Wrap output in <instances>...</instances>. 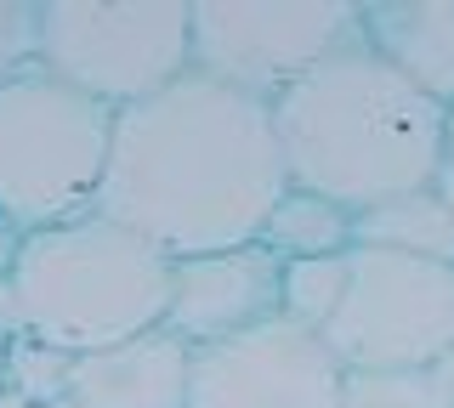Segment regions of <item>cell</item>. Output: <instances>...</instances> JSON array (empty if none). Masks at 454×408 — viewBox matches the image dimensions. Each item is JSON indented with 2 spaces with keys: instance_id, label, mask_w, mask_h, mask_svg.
Here are the masks:
<instances>
[{
  "instance_id": "6da1fadb",
  "label": "cell",
  "mask_w": 454,
  "mask_h": 408,
  "mask_svg": "<svg viewBox=\"0 0 454 408\" xmlns=\"http://www.w3.org/2000/svg\"><path fill=\"white\" fill-rule=\"evenodd\" d=\"M290 193L273 108L205 74L114 114L97 216L137 233L165 261L255 244Z\"/></svg>"
},
{
  "instance_id": "7a4b0ae2",
  "label": "cell",
  "mask_w": 454,
  "mask_h": 408,
  "mask_svg": "<svg viewBox=\"0 0 454 408\" xmlns=\"http://www.w3.org/2000/svg\"><path fill=\"white\" fill-rule=\"evenodd\" d=\"M449 108L415 91L375 51L347 46L273 103V136L290 188L324 193L340 210H375L432 188Z\"/></svg>"
},
{
  "instance_id": "3957f363",
  "label": "cell",
  "mask_w": 454,
  "mask_h": 408,
  "mask_svg": "<svg viewBox=\"0 0 454 408\" xmlns=\"http://www.w3.org/2000/svg\"><path fill=\"white\" fill-rule=\"evenodd\" d=\"M23 335L85 358L160 329L170 306V261L108 216H80L68 227L28 233L12 261Z\"/></svg>"
},
{
  "instance_id": "277c9868",
  "label": "cell",
  "mask_w": 454,
  "mask_h": 408,
  "mask_svg": "<svg viewBox=\"0 0 454 408\" xmlns=\"http://www.w3.org/2000/svg\"><path fill=\"white\" fill-rule=\"evenodd\" d=\"M114 114L46 68L0 86V221L18 238L97 216Z\"/></svg>"
},
{
  "instance_id": "5b68a950",
  "label": "cell",
  "mask_w": 454,
  "mask_h": 408,
  "mask_svg": "<svg viewBox=\"0 0 454 408\" xmlns=\"http://www.w3.org/2000/svg\"><path fill=\"white\" fill-rule=\"evenodd\" d=\"M40 68L108 114L193 74L188 0H40Z\"/></svg>"
},
{
  "instance_id": "8992f818",
  "label": "cell",
  "mask_w": 454,
  "mask_h": 408,
  "mask_svg": "<svg viewBox=\"0 0 454 408\" xmlns=\"http://www.w3.org/2000/svg\"><path fill=\"white\" fill-rule=\"evenodd\" d=\"M193 74L273 108L295 80L364 40L352 0H188Z\"/></svg>"
},
{
  "instance_id": "52a82bcc",
  "label": "cell",
  "mask_w": 454,
  "mask_h": 408,
  "mask_svg": "<svg viewBox=\"0 0 454 408\" xmlns=\"http://www.w3.org/2000/svg\"><path fill=\"white\" fill-rule=\"evenodd\" d=\"M324 346L347 374H432L454 346V266L352 250Z\"/></svg>"
},
{
  "instance_id": "ba28073f",
  "label": "cell",
  "mask_w": 454,
  "mask_h": 408,
  "mask_svg": "<svg viewBox=\"0 0 454 408\" xmlns=\"http://www.w3.org/2000/svg\"><path fill=\"white\" fill-rule=\"evenodd\" d=\"M347 369L318 329L273 318L233 341L193 346L188 408H340Z\"/></svg>"
},
{
  "instance_id": "9c48e42d",
  "label": "cell",
  "mask_w": 454,
  "mask_h": 408,
  "mask_svg": "<svg viewBox=\"0 0 454 408\" xmlns=\"http://www.w3.org/2000/svg\"><path fill=\"white\" fill-rule=\"evenodd\" d=\"M278 284H284V261L262 244L170 261L165 329L182 335L188 346L233 341V335L262 329V323L278 318Z\"/></svg>"
},
{
  "instance_id": "30bf717a",
  "label": "cell",
  "mask_w": 454,
  "mask_h": 408,
  "mask_svg": "<svg viewBox=\"0 0 454 408\" xmlns=\"http://www.w3.org/2000/svg\"><path fill=\"white\" fill-rule=\"evenodd\" d=\"M193 346L165 323L137 341L85 351L68 369V397L80 408H188Z\"/></svg>"
},
{
  "instance_id": "8fae6325",
  "label": "cell",
  "mask_w": 454,
  "mask_h": 408,
  "mask_svg": "<svg viewBox=\"0 0 454 408\" xmlns=\"http://www.w3.org/2000/svg\"><path fill=\"white\" fill-rule=\"evenodd\" d=\"M364 46L437 108H454V0H375L364 6Z\"/></svg>"
},
{
  "instance_id": "7c38bea8",
  "label": "cell",
  "mask_w": 454,
  "mask_h": 408,
  "mask_svg": "<svg viewBox=\"0 0 454 408\" xmlns=\"http://www.w3.org/2000/svg\"><path fill=\"white\" fill-rule=\"evenodd\" d=\"M352 250H392V256L454 266V210L437 199L432 188L387 199L375 210H358V221H352Z\"/></svg>"
},
{
  "instance_id": "4fadbf2b",
  "label": "cell",
  "mask_w": 454,
  "mask_h": 408,
  "mask_svg": "<svg viewBox=\"0 0 454 408\" xmlns=\"http://www.w3.org/2000/svg\"><path fill=\"white\" fill-rule=\"evenodd\" d=\"M352 210H340L335 199L324 193H307V188H290L284 199L273 204L267 227L255 244L273 250L278 261H318V256H352Z\"/></svg>"
},
{
  "instance_id": "5bb4252c",
  "label": "cell",
  "mask_w": 454,
  "mask_h": 408,
  "mask_svg": "<svg viewBox=\"0 0 454 408\" xmlns=\"http://www.w3.org/2000/svg\"><path fill=\"white\" fill-rule=\"evenodd\" d=\"M340 295H347V256H318V261H284V284H278V318L318 329L335 318Z\"/></svg>"
},
{
  "instance_id": "9a60e30c",
  "label": "cell",
  "mask_w": 454,
  "mask_h": 408,
  "mask_svg": "<svg viewBox=\"0 0 454 408\" xmlns=\"http://www.w3.org/2000/svg\"><path fill=\"white\" fill-rule=\"evenodd\" d=\"M68 369H74V358H63L57 346H40L18 335L6 351V374H12V397L46 408V403H63L68 397Z\"/></svg>"
},
{
  "instance_id": "2e32d148",
  "label": "cell",
  "mask_w": 454,
  "mask_h": 408,
  "mask_svg": "<svg viewBox=\"0 0 454 408\" xmlns=\"http://www.w3.org/2000/svg\"><path fill=\"white\" fill-rule=\"evenodd\" d=\"M340 408H449L432 374H347Z\"/></svg>"
},
{
  "instance_id": "e0dca14e",
  "label": "cell",
  "mask_w": 454,
  "mask_h": 408,
  "mask_svg": "<svg viewBox=\"0 0 454 408\" xmlns=\"http://www.w3.org/2000/svg\"><path fill=\"white\" fill-rule=\"evenodd\" d=\"M40 63V18L35 0H0V86Z\"/></svg>"
},
{
  "instance_id": "ac0fdd59",
  "label": "cell",
  "mask_w": 454,
  "mask_h": 408,
  "mask_svg": "<svg viewBox=\"0 0 454 408\" xmlns=\"http://www.w3.org/2000/svg\"><path fill=\"white\" fill-rule=\"evenodd\" d=\"M432 193L454 210V108H449V125H443V159H437V176H432Z\"/></svg>"
},
{
  "instance_id": "d6986e66",
  "label": "cell",
  "mask_w": 454,
  "mask_h": 408,
  "mask_svg": "<svg viewBox=\"0 0 454 408\" xmlns=\"http://www.w3.org/2000/svg\"><path fill=\"white\" fill-rule=\"evenodd\" d=\"M0 335H12L18 341L23 335V312H18V289H12V278L0 273Z\"/></svg>"
},
{
  "instance_id": "ffe728a7",
  "label": "cell",
  "mask_w": 454,
  "mask_h": 408,
  "mask_svg": "<svg viewBox=\"0 0 454 408\" xmlns=\"http://www.w3.org/2000/svg\"><path fill=\"white\" fill-rule=\"evenodd\" d=\"M432 380H437V391H443V403L454 408V346L437 358V369H432Z\"/></svg>"
},
{
  "instance_id": "44dd1931",
  "label": "cell",
  "mask_w": 454,
  "mask_h": 408,
  "mask_svg": "<svg viewBox=\"0 0 454 408\" xmlns=\"http://www.w3.org/2000/svg\"><path fill=\"white\" fill-rule=\"evenodd\" d=\"M18 244H23V238L12 233L6 221H0V273H12V261H18Z\"/></svg>"
},
{
  "instance_id": "7402d4cb",
  "label": "cell",
  "mask_w": 454,
  "mask_h": 408,
  "mask_svg": "<svg viewBox=\"0 0 454 408\" xmlns=\"http://www.w3.org/2000/svg\"><path fill=\"white\" fill-rule=\"evenodd\" d=\"M46 408H80V403H74V397H63V403H46Z\"/></svg>"
}]
</instances>
